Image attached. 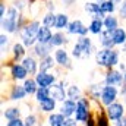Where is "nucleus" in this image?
I'll return each instance as SVG.
<instances>
[{
    "label": "nucleus",
    "instance_id": "4c0bfd02",
    "mask_svg": "<svg viewBox=\"0 0 126 126\" xmlns=\"http://www.w3.org/2000/svg\"><path fill=\"white\" fill-rule=\"evenodd\" d=\"M24 120H25V125L27 126H37L38 125V119H37L35 114H28Z\"/></svg>",
    "mask_w": 126,
    "mask_h": 126
},
{
    "label": "nucleus",
    "instance_id": "f3484780",
    "mask_svg": "<svg viewBox=\"0 0 126 126\" xmlns=\"http://www.w3.org/2000/svg\"><path fill=\"white\" fill-rule=\"evenodd\" d=\"M21 63H22L24 67L27 69V72L30 73V76H35V75L40 72V62H37L35 56H27Z\"/></svg>",
    "mask_w": 126,
    "mask_h": 126
},
{
    "label": "nucleus",
    "instance_id": "f704fd0d",
    "mask_svg": "<svg viewBox=\"0 0 126 126\" xmlns=\"http://www.w3.org/2000/svg\"><path fill=\"white\" fill-rule=\"evenodd\" d=\"M56 21H57V15L54 12H47L44 16H43V21L41 24L44 27H48V28H54L56 27Z\"/></svg>",
    "mask_w": 126,
    "mask_h": 126
},
{
    "label": "nucleus",
    "instance_id": "c9c22d12",
    "mask_svg": "<svg viewBox=\"0 0 126 126\" xmlns=\"http://www.w3.org/2000/svg\"><path fill=\"white\" fill-rule=\"evenodd\" d=\"M66 91H67V98H70V100L78 101L82 97V91H81V88L78 85H69Z\"/></svg>",
    "mask_w": 126,
    "mask_h": 126
},
{
    "label": "nucleus",
    "instance_id": "2f4dec72",
    "mask_svg": "<svg viewBox=\"0 0 126 126\" xmlns=\"http://www.w3.org/2000/svg\"><path fill=\"white\" fill-rule=\"evenodd\" d=\"M3 117L6 120H13V119H19L21 117V109L19 107H7L3 110Z\"/></svg>",
    "mask_w": 126,
    "mask_h": 126
},
{
    "label": "nucleus",
    "instance_id": "39448f33",
    "mask_svg": "<svg viewBox=\"0 0 126 126\" xmlns=\"http://www.w3.org/2000/svg\"><path fill=\"white\" fill-rule=\"evenodd\" d=\"M119 94H120V91H119L117 87H114V85H104L103 93H101V98H100L101 106L107 107V106L113 104L114 101H117Z\"/></svg>",
    "mask_w": 126,
    "mask_h": 126
},
{
    "label": "nucleus",
    "instance_id": "9b49d317",
    "mask_svg": "<svg viewBox=\"0 0 126 126\" xmlns=\"http://www.w3.org/2000/svg\"><path fill=\"white\" fill-rule=\"evenodd\" d=\"M64 85H66L64 81H59V82H56L54 85L50 87L51 98H54L57 103H63V101L67 98V91L64 90Z\"/></svg>",
    "mask_w": 126,
    "mask_h": 126
},
{
    "label": "nucleus",
    "instance_id": "ea45409f",
    "mask_svg": "<svg viewBox=\"0 0 126 126\" xmlns=\"http://www.w3.org/2000/svg\"><path fill=\"white\" fill-rule=\"evenodd\" d=\"M6 126H25V120H22L21 117L19 119H13V120H7Z\"/></svg>",
    "mask_w": 126,
    "mask_h": 126
},
{
    "label": "nucleus",
    "instance_id": "79ce46f5",
    "mask_svg": "<svg viewBox=\"0 0 126 126\" xmlns=\"http://www.w3.org/2000/svg\"><path fill=\"white\" fill-rule=\"evenodd\" d=\"M78 123H79V122H78L75 117H66L63 126H78Z\"/></svg>",
    "mask_w": 126,
    "mask_h": 126
},
{
    "label": "nucleus",
    "instance_id": "8fccbe9b",
    "mask_svg": "<svg viewBox=\"0 0 126 126\" xmlns=\"http://www.w3.org/2000/svg\"><path fill=\"white\" fill-rule=\"evenodd\" d=\"M125 81H126V73H125Z\"/></svg>",
    "mask_w": 126,
    "mask_h": 126
},
{
    "label": "nucleus",
    "instance_id": "7ed1b4c3",
    "mask_svg": "<svg viewBox=\"0 0 126 126\" xmlns=\"http://www.w3.org/2000/svg\"><path fill=\"white\" fill-rule=\"evenodd\" d=\"M19 10L13 6L7 7V13L4 18L0 19L1 30L6 34H16L18 32V18H19Z\"/></svg>",
    "mask_w": 126,
    "mask_h": 126
},
{
    "label": "nucleus",
    "instance_id": "1a4fd4ad",
    "mask_svg": "<svg viewBox=\"0 0 126 126\" xmlns=\"http://www.w3.org/2000/svg\"><path fill=\"white\" fill-rule=\"evenodd\" d=\"M9 67H10V78L15 82H19V81L24 82L30 76V73L27 72L22 63H9Z\"/></svg>",
    "mask_w": 126,
    "mask_h": 126
},
{
    "label": "nucleus",
    "instance_id": "9d476101",
    "mask_svg": "<svg viewBox=\"0 0 126 126\" xmlns=\"http://www.w3.org/2000/svg\"><path fill=\"white\" fill-rule=\"evenodd\" d=\"M54 59H56V63L63 67V69H67V70H70L73 66H72V60H70V56H69V53H67V50L66 48H56L54 50Z\"/></svg>",
    "mask_w": 126,
    "mask_h": 126
},
{
    "label": "nucleus",
    "instance_id": "09e8293b",
    "mask_svg": "<svg viewBox=\"0 0 126 126\" xmlns=\"http://www.w3.org/2000/svg\"><path fill=\"white\" fill-rule=\"evenodd\" d=\"M111 1H114V3H116V4H120V3H122V1H123V0H111Z\"/></svg>",
    "mask_w": 126,
    "mask_h": 126
},
{
    "label": "nucleus",
    "instance_id": "37998d69",
    "mask_svg": "<svg viewBox=\"0 0 126 126\" xmlns=\"http://www.w3.org/2000/svg\"><path fill=\"white\" fill-rule=\"evenodd\" d=\"M46 9H47V12H54V9H56L54 1L53 0H47L46 1Z\"/></svg>",
    "mask_w": 126,
    "mask_h": 126
},
{
    "label": "nucleus",
    "instance_id": "72a5a7b5",
    "mask_svg": "<svg viewBox=\"0 0 126 126\" xmlns=\"http://www.w3.org/2000/svg\"><path fill=\"white\" fill-rule=\"evenodd\" d=\"M35 97V101L40 104V103H44L46 100H48L51 94H50V88L48 87H40L38 88V91H37V94L34 95Z\"/></svg>",
    "mask_w": 126,
    "mask_h": 126
},
{
    "label": "nucleus",
    "instance_id": "a18cd8bd",
    "mask_svg": "<svg viewBox=\"0 0 126 126\" xmlns=\"http://www.w3.org/2000/svg\"><path fill=\"white\" fill-rule=\"evenodd\" d=\"M114 126H126V114L120 119V120H117V122L114 123Z\"/></svg>",
    "mask_w": 126,
    "mask_h": 126
},
{
    "label": "nucleus",
    "instance_id": "58836bf2",
    "mask_svg": "<svg viewBox=\"0 0 126 126\" xmlns=\"http://www.w3.org/2000/svg\"><path fill=\"white\" fill-rule=\"evenodd\" d=\"M12 6H13V7H16V9L22 13V12L27 9V0H15Z\"/></svg>",
    "mask_w": 126,
    "mask_h": 126
},
{
    "label": "nucleus",
    "instance_id": "e433bc0d",
    "mask_svg": "<svg viewBox=\"0 0 126 126\" xmlns=\"http://www.w3.org/2000/svg\"><path fill=\"white\" fill-rule=\"evenodd\" d=\"M7 46H9V37H7V34L1 32V34H0V47H1V56H4V51H7Z\"/></svg>",
    "mask_w": 126,
    "mask_h": 126
},
{
    "label": "nucleus",
    "instance_id": "b1692460",
    "mask_svg": "<svg viewBox=\"0 0 126 126\" xmlns=\"http://www.w3.org/2000/svg\"><path fill=\"white\" fill-rule=\"evenodd\" d=\"M56 106H57V101H56L54 98L50 97V98L46 100L44 103H40V104H38V110H40L41 113H47V114H50V113H54Z\"/></svg>",
    "mask_w": 126,
    "mask_h": 126
},
{
    "label": "nucleus",
    "instance_id": "de8ad7c7",
    "mask_svg": "<svg viewBox=\"0 0 126 126\" xmlns=\"http://www.w3.org/2000/svg\"><path fill=\"white\" fill-rule=\"evenodd\" d=\"M120 53L126 54V44H123V46H122V50H120Z\"/></svg>",
    "mask_w": 126,
    "mask_h": 126
},
{
    "label": "nucleus",
    "instance_id": "412c9836",
    "mask_svg": "<svg viewBox=\"0 0 126 126\" xmlns=\"http://www.w3.org/2000/svg\"><path fill=\"white\" fill-rule=\"evenodd\" d=\"M98 37H100L98 41H100V46H101V47H104V48H114V47H116L114 43H113V32L111 31L104 30Z\"/></svg>",
    "mask_w": 126,
    "mask_h": 126
},
{
    "label": "nucleus",
    "instance_id": "f03ea898",
    "mask_svg": "<svg viewBox=\"0 0 126 126\" xmlns=\"http://www.w3.org/2000/svg\"><path fill=\"white\" fill-rule=\"evenodd\" d=\"M43 24H40L38 19H32L30 21L22 30L19 32V37L22 40V44L27 47V48H32L35 44H37V35H38V31L41 28Z\"/></svg>",
    "mask_w": 126,
    "mask_h": 126
},
{
    "label": "nucleus",
    "instance_id": "3c124183",
    "mask_svg": "<svg viewBox=\"0 0 126 126\" xmlns=\"http://www.w3.org/2000/svg\"><path fill=\"white\" fill-rule=\"evenodd\" d=\"M25 126H27V125H25Z\"/></svg>",
    "mask_w": 126,
    "mask_h": 126
},
{
    "label": "nucleus",
    "instance_id": "393cba45",
    "mask_svg": "<svg viewBox=\"0 0 126 126\" xmlns=\"http://www.w3.org/2000/svg\"><path fill=\"white\" fill-rule=\"evenodd\" d=\"M56 64H57L56 59L51 54L44 57V59H40V72H50L51 69H54Z\"/></svg>",
    "mask_w": 126,
    "mask_h": 126
},
{
    "label": "nucleus",
    "instance_id": "f257e3e1",
    "mask_svg": "<svg viewBox=\"0 0 126 126\" xmlns=\"http://www.w3.org/2000/svg\"><path fill=\"white\" fill-rule=\"evenodd\" d=\"M95 46L88 35H82L76 38V43L72 47V56L76 59H88L93 53H95Z\"/></svg>",
    "mask_w": 126,
    "mask_h": 126
},
{
    "label": "nucleus",
    "instance_id": "6e6552de",
    "mask_svg": "<svg viewBox=\"0 0 126 126\" xmlns=\"http://www.w3.org/2000/svg\"><path fill=\"white\" fill-rule=\"evenodd\" d=\"M66 32L69 35H76V37H82V35H88L90 32V28L84 25V22L81 19H73L70 21V24L67 25L66 28Z\"/></svg>",
    "mask_w": 126,
    "mask_h": 126
},
{
    "label": "nucleus",
    "instance_id": "a878e982",
    "mask_svg": "<svg viewBox=\"0 0 126 126\" xmlns=\"http://www.w3.org/2000/svg\"><path fill=\"white\" fill-rule=\"evenodd\" d=\"M103 22H104V30H107V31L113 32L119 28V18L114 15H107Z\"/></svg>",
    "mask_w": 126,
    "mask_h": 126
},
{
    "label": "nucleus",
    "instance_id": "dca6fc26",
    "mask_svg": "<svg viewBox=\"0 0 126 126\" xmlns=\"http://www.w3.org/2000/svg\"><path fill=\"white\" fill-rule=\"evenodd\" d=\"M76 104H78V101L66 98L63 103H60V113L64 117H73L75 111H76Z\"/></svg>",
    "mask_w": 126,
    "mask_h": 126
},
{
    "label": "nucleus",
    "instance_id": "4468645a",
    "mask_svg": "<svg viewBox=\"0 0 126 126\" xmlns=\"http://www.w3.org/2000/svg\"><path fill=\"white\" fill-rule=\"evenodd\" d=\"M84 10L88 12V13H91V15H93V19H103V21H104V18L107 16V15L101 10L98 1H87V3L84 4Z\"/></svg>",
    "mask_w": 126,
    "mask_h": 126
},
{
    "label": "nucleus",
    "instance_id": "a19ab883",
    "mask_svg": "<svg viewBox=\"0 0 126 126\" xmlns=\"http://www.w3.org/2000/svg\"><path fill=\"white\" fill-rule=\"evenodd\" d=\"M119 16L120 19H126V0H123L119 6Z\"/></svg>",
    "mask_w": 126,
    "mask_h": 126
},
{
    "label": "nucleus",
    "instance_id": "cd10ccee",
    "mask_svg": "<svg viewBox=\"0 0 126 126\" xmlns=\"http://www.w3.org/2000/svg\"><path fill=\"white\" fill-rule=\"evenodd\" d=\"M64 120H66V117L63 116L60 111H59V113L54 111V113H50V114H48V117H47V125L48 126H63Z\"/></svg>",
    "mask_w": 126,
    "mask_h": 126
},
{
    "label": "nucleus",
    "instance_id": "423d86ee",
    "mask_svg": "<svg viewBox=\"0 0 126 126\" xmlns=\"http://www.w3.org/2000/svg\"><path fill=\"white\" fill-rule=\"evenodd\" d=\"M104 84L106 85H114V87H122V84L125 82V73H122L119 69H107L106 75H104Z\"/></svg>",
    "mask_w": 126,
    "mask_h": 126
},
{
    "label": "nucleus",
    "instance_id": "7c9ffc66",
    "mask_svg": "<svg viewBox=\"0 0 126 126\" xmlns=\"http://www.w3.org/2000/svg\"><path fill=\"white\" fill-rule=\"evenodd\" d=\"M88 28H90V34L100 35L101 32L104 31V22H103V19H91Z\"/></svg>",
    "mask_w": 126,
    "mask_h": 126
},
{
    "label": "nucleus",
    "instance_id": "aec40b11",
    "mask_svg": "<svg viewBox=\"0 0 126 126\" xmlns=\"http://www.w3.org/2000/svg\"><path fill=\"white\" fill-rule=\"evenodd\" d=\"M53 34H54V32L51 31V28L41 25V28H40V31H38V35H37V43L50 44V43H51V38H53Z\"/></svg>",
    "mask_w": 126,
    "mask_h": 126
},
{
    "label": "nucleus",
    "instance_id": "0eeeda50",
    "mask_svg": "<svg viewBox=\"0 0 126 126\" xmlns=\"http://www.w3.org/2000/svg\"><path fill=\"white\" fill-rule=\"evenodd\" d=\"M106 114L113 123H116L117 120H120L125 116V104H122L119 101H114L113 104L106 107Z\"/></svg>",
    "mask_w": 126,
    "mask_h": 126
},
{
    "label": "nucleus",
    "instance_id": "bb28decb",
    "mask_svg": "<svg viewBox=\"0 0 126 126\" xmlns=\"http://www.w3.org/2000/svg\"><path fill=\"white\" fill-rule=\"evenodd\" d=\"M22 85L25 87V91H27V94H28V95H35V94H37V91H38V88H40L34 76L27 78V79L24 81V84H22Z\"/></svg>",
    "mask_w": 126,
    "mask_h": 126
},
{
    "label": "nucleus",
    "instance_id": "20e7f679",
    "mask_svg": "<svg viewBox=\"0 0 126 126\" xmlns=\"http://www.w3.org/2000/svg\"><path fill=\"white\" fill-rule=\"evenodd\" d=\"M91 98L88 97H81L78 100V104H76V111H75V119L79 122V123H87L93 114H91Z\"/></svg>",
    "mask_w": 126,
    "mask_h": 126
},
{
    "label": "nucleus",
    "instance_id": "5701e85b",
    "mask_svg": "<svg viewBox=\"0 0 126 126\" xmlns=\"http://www.w3.org/2000/svg\"><path fill=\"white\" fill-rule=\"evenodd\" d=\"M69 43V37L66 34H63L62 31H56L53 34V38H51V46L56 47V48H60L62 46H66Z\"/></svg>",
    "mask_w": 126,
    "mask_h": 126
},
{
    "label": "nucleus",
    "instance_id": "c85d7f7f",
    "mask_svg": "<svg viewBox=\"0 0 126 126\" xmlns=\"http://www.w3.org/2000/svg\"><path fill=\"white\" fill-rule=\"evenodd\" d=\"M98 4L101 7V10L106 13V15H113L117 9V4L111 0H98Z\"/></svg>",
    "mask_w": 126,
    "mask_h": 126
},
{
    "label": "nucleus",
    "instance_id": "c756f323",
    "mask_svg": "<svg viewBox=\"0 0 126 126\" xmlns=\"http://www.w3.org/2000/svg\"><path fill=\"white\" fill-rule=\"evenodd\" d=\"M113 43L114 46H123L126 44V30L125 28H117L116 31H113Z\"/></svg>",
    "mask_w": 126,
    "mask_h": 126
},
{
    "label": "nucleus",
    "instance_id": "4be33fe9",
    "mask_svg": "<svg viewBox=\"0 0 126 126\" xmlns=\"http://www.w3.org/2000/svg\"><path fill=\"white\" fill-rule=\"evenodd\" d=\"M104 85H106L104 81H103V84H93V85H90V87L87 88V94H88V97H90L91 100H97V101H100Z\"/></svg>",
    "mask_w": 126,
    "mask_h": 126
},
{
    "label": "nucleus",
    "instance_id": "ddd939ff",
    "mask_svg": "<svg viewBox=\"0 0 126 126\" xmlns=\"http://www.w3.org/2000/svg\"><path fill=\"white\" fill-rule=\"evenodd\" d=\"M12 63H21L27 57V47L22 43H13L12 44Z\"/></svg>",
    "mask_w": 126,
    "mask_h": 126
},
{
    "label": "nucleus",
    "instance_id": "a211bd4d",
    "mask_svg": "<svg viewBox=\"0 0 126 126\" xmlns=\"http://www.w3.org/2000/svg\"><path fill=\"white\" fill-rule=\"evenodd\" d=\"M110 51H111V48H104V47H101V48H98V50L95 51V63H97V66L107 69Z\"/></svg>",
    "mask_w": 126,
    "mask_h": 126
},
{
    "label": "nucleus",
    "instance_id": "6ab92c4d",
    "mask_svg": "<svg viewBox=\"0 0 126 126\" xmlns=\"http://www.w3.org/2000/svg\"><path fill=\"white\" fill-rule=\"evenodd\" d=\"M27 95H28V94H27V91H25V87H24V85L15 84V85H12V88H10L9 100H12V101H22Z\"/></svg>",
    "mask_w": 126,
    "mask_h": 126
},
{
    "label": "nucleus",
    "instance_id": "f8f14e48",
    "mask_svg": "<svg viewBox=\"0 0 126 126\" xmlns=\"http://www.w3.org/2000/svg\"><path fill=\"white\" fill-rule=\"evenodd\" d=\"M34 78H35L38 87H48V88L51 85H54L56 81H57V76L50 73V72H38Z\"/></svg>",
    "mask_w": 126,
    "mask_h": 126
},
{
    "label": "nucleus",
    "instance_id": "2eb2a0df",
    "mask_svg": "<svg viewBox=\"0 0 126 126\" xmlns=\"http://www.w3.org/2000/svg\"><path fill=\"white\" fill-rule=\"evenodd\" d=\"M53 51V46L51 44H41V43H37L34 47H32V56L38 57V59H44L47 56H50Z\"/></svg>",
    "mask_w": 126,
    "mask_h": 126
},
{
    "label": "nucleus",
    "instance_id": "49530a36",
    "mask_svg": "<svg viewBox=\"0 0 126 126\" xmlns=\"http://www.w3.org/2000/svg\"><path fill=\"white\" fill-rule=\"evenodd\" d=\"M62 1H63V4H64V6H72L76 0H62Z\"/></svg>",
    "mask_w": 126,
    "mask_h": 126
},
{
    "label": "nucleus",
    "instance_id": "473e14b6",
    "mask_svg": "<svg viewBox=\"0 0 126 126\" xmlns=\"http://www.w3.org/2000/svg\"><path fill=\"white\" fill-rule=\"evenodd\" d=\"M69 24H70V21H69V16L66 13H57V21H56L54 30L56 31H63V30L67 28Z\"/></svg>",
    "mask_w": 126,
    "mask_h": 126
},
{
    "label": "nucleus",
    "instance_id": "c03bdc74",
    "mask_svg": "<svg viewBox=\"0 0 126 126\" xmlns=\"http://www.w3.org/2000/svg\"><path fill=\"white\" fill-rule=\"evenodd\" d=\"M6 13H7V9H6L4 1L1 0V1H0V19H1V18H4V16H6Z\"/></svg>",
    "mask_w": 126,
    "mask_h": 126
}]
</instances>
